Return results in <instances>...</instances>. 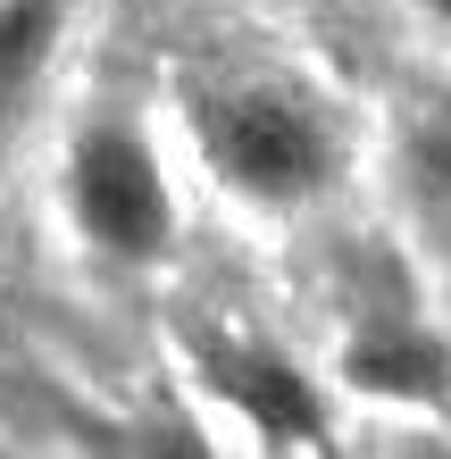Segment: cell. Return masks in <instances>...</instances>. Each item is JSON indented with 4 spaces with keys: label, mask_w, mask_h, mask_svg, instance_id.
<instances>
[{
    "label": "cell",
    "mask_w": 451,
    "mask_h": 459,
    "mask_svg": "<svg viewBox=\"0 0 451 459\" xmlns=\"http://www.w3.org/2000/svg\"><path fill=\"white\" fill-rule=\"evenodd\" d=\"M209 376H218V393L259 426V435H276V443H317V426H326V410H317V393H309V376L284 368L276 351L218 342V351H209Z\"/></svg>",
    "instance_id": "3"
},
{
    "label": "cell",
    "mask_w": 451,
    "mask_h": 459,
    "mask_svg": "<svg viewBox=\"0 0 451 459\" xmlns=\"http://www.w3.org/2000/svg\"><path fill=\"white\" fill-rule=\"evenodd\" d=\"M410 168H418L427 193H451V92L418 100V117H410Z\"/></svg>",
    "instance_id": "6"
},
{
    "label": "cell",
    "mask_w": 451,
    "mask_h": 459,
    "mask_svg": "<svg viewBox=\"0 0 451 459\" xmlns=\"http://www.w3.org/2000/svg\"><path fill=\"white\" fill-rule=\"evenodd\" d=\"M50 42H59V0H0V117L25 109L34 75L50 67Z\"/></svg>",
    "instance_id": "5"
},
{
    "label": "cell",
    "mask_w": 451,
    "mask_h": 459,
    "mask_svg": "<svg viewBox=\"0 0 451 459\" xmlns=\"http://www.w3.org/2000/svg\"><path fill=\"white\" fill-rule=\"evenodd\" d=\"M435 9H443V17H451V0H435Z\"/></svg>",
    "instance_id": "8"
},
{
    "label": "cell",
    "mask_w": 451,
    "mask_h": 459,
    "mask_svg": "<svg viewBox=\"0 0 451 459\" xmlns=\"http://www.w3.org/2000/svg\"><path fill=\"white\" fill-rule=\"evenodd\" d=\"M67 209L109 259H159L176 234V201L159 184V159L134 126H84L67 151Z\"/></svg>",
    "instance_id": "2"
},
{
    "label": "cell",
    "mask_w": 451,
    "mask_h": 459,
    "mask_svg": "<svg viewBox=\"0 0 451 459\" xmlns=\"http://www.w3.org/2000/svg\"><path fill=\"white\" fill-rule=\"evenodd\" d=\"M201 151L243 201L301 209L326 193L334 176V126L317 117V100L284 84H226L201 100Z\"/></svg>",
    "instance_id": "1"
},
{
    "label": "cell",
    "mask_w": 451,
    "mask_h": 459,
    "mask_svg": "<svg viewBox=\"0 0 451 459\" xmlns=\"http://www.w3.org/2000/svg\"><path fill=\"white\" fill-rule=\"evenodd\" d=\"M343 376H351L360 393H393V401H443V342L427 334H410V326H377V334H360L351 351H343Z\"/></svg>",
    "instance_id": "4"
},
{
    "label": "cell",
    "mask_w": 451,
    "mask_h": 459,
    "mask_svg": "<svg viewBox=\"0 0 451 459\" xmlns=\"http://www.w3.org/2000/svg\"><path fill=\"white\" fill-rule=\"evenodd\" d=\"M134 459H209V443L193 435V426H176V418H159V426H143V443H134Z\"/></svg>",
    "instance_id": "7"
}]
</instances>
